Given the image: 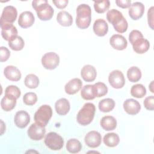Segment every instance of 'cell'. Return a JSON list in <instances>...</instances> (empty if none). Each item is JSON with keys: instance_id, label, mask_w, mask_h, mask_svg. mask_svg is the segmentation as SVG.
<instances>
[{"instance_id": "obj_27", "label": "cell", "mask_w": 154, "mask_h": 154, "mask_svg": "<svg viewBox=\"0 0 154 154\" xmlns=\"http://www.w3.org/2000/svg\"><path fill=\"white\" fill-rule=\"evenodd\" d=\"M104 144L111 147H115L117 146L120 141V138L119 135L114 132L108 133L103 137V139Z\"/></svg>"}, {"instance_id": "obj_22", "label": "cell", "mask_w": 154, "mask_h": 154, "mask_svg": "<svg viewBox=\"0 0 154 154\" xmlns=\"http://www.w3.org/2000/svg\"><path fill=\"white\" fill-rule=\"evenodd\" d=\"M4 74L7 79L11 81H18L21 78L20 70L15 66H8L4 70Z\"/></svg>"}, {"instance_id": "obj_30", "label": "cell", "mask_w": 154, "mask_h": 154, "mask_svg": "<svg viewBox=\"0 0 154 154\" xmlns=\"http://www.w3.org/2000/svg\"><path fill=\"white\" fill-rule=\"evenodd\" d=\"M127 77L128 79L132 82H137L141 78V72L138 67L136 66H132L128 70Z\"/></svg>"}, {"instance_id": "obj_26", "label": "cell", "mask_w": 154, "mask_h": 154, "mask_svg": "<svg viewBox=\"0 0 154 154\" xmlns=\"http://www.w3.org/2000/svg\"><path fill=\"white\" fill-rule=\"evenodd\" d=\"M16 100L17 99L12 96L5 94L1 102V108L5 111L12 110L16 106Z\"/></svg>"}, {"instance_id": "obj_29", "label": "cell", "mask_w": 154, "mask_h": 154, "mask_svg": "<svg viewBox=\"0 0 154 154\" xmlns=\"http://www.w3.org/2000/svg\"><path fill=\"white\" fill-rule=\"evenodd\" d=\"M81 149L82 144L78 140L75 138H71L67 141L66 144V149L70 153H78L81 151Z\"/></svg>"}, {"instance_id": "obj_44", "label": "cell", "mask_w": 154, "mask_h": 154, "mask_svg": "<svg viewBox=\"0 0 154 154\" xmlns=\"http://www.w3.org/2000/svg\"><path fill=\"white\" fill-rule=\"evenodd\" d=\"M153 81H152V82H151L150 84L149 85V87H150V91H151L152 93H153V92H154V91L152 90V86H153Z\"/></svg>"}, {"instance_id": "obj_18", "label": "cell", "mask_w": 154, "mask_h": 154, "mask_svg": "<svg viewBox=\"0 0 154 154\" xmlns=\"http://www.w3.org/2000/svg\"><path fill=\"white\" fill-rule=\"evenodd\" d=\"M14 122L18 128H24L29 123L30 117L27 112L23 110L19 111L14 116Z\"/></svg>"}, {"instance_id": "obj_1", "label": "cell", "mask_w": 154, "mask_h": 154, "mask_svg": "<svg viewBox=\"0 0 154 154\" xmlns=\"http://www.w3.org/2000/svg\"><path fill=\"white\" fill-rule=\"evenodd\" d=\"M129 40L132 45L133 50L137 54H144L149 49V42L144 38L143 34L138 30H132L129 35Z\"/></svg>"}, {"instance_id": "obj_13", "label": "cell", "mask_w": 154, "mask_h": 154, "mask_svg": "<svg viewBox=\"0 0 154 154\" xmlns=\"http://www.w3.org/2000/svg\"><path fill=\"white\" fill-rule=\"evenodd\" d=\"M0 25L2 29L1 35L4 40L9 42L17 36V29L13 24L5 23Z\"/></svg>"}, {"instance_id": "obj_16", "label": "cell", "mask_w": 154, "mask_h": 154, "mask_svg": "<svg viewBox=\"0 0 154 154\" xmlns=\"http://www.w3.org/2000/svg\"><path fill=\"white\" fill-rule=\"evenodd\" d=\"M123 108L126 112L130 115L138 114L141 109L140 103L134 99H128L123 102Z\"/></svg>"}, {"instance_id": "obj_19", "label": "cell", "mask_w": 154, "mask_h": 154, "mask_svg": "<svg viewBox=\"0 0 154 154\" xmlns=\"http://www.w3.org/2000/svg\"><path fill=\"white\" fill-rule=\"evenodd\" d=\"M81 75L82 79L86 82H93L95 80L97 72L93 66L85 65L81 71Z\"/></svg>"}, {"instance_id": "obj_35", "label": "cell", "mask_w": 154, "mask_h": 154, "mask_svg": "<svg viewBox=\"0 0 154 154\" xmlns=\"http://www.w3.org/2000/svg\"><path fill=\"white\" fill-rule=\"evenodd\" d=\"M81 97L85 100H93L96 97L94 94L93 85H84L81 91Z\"/></svg>"}, {"instance_id": "obj_11", "label": "cell", "mask_w": 154, "mask_h": 154, "mask_svg": "<svg viewBox=\"0 0 154 154\" xmlns=\"http://www.w3.org/2000/svg\"><path fill=\"white\" fill-rule=\"evenodd\" d=\"M27 133L28 137L31 140L35 141L41 140L46 133L45 126H42L37 123H32L29 127Z\"/></svg>"}, {"instance_id": "obj_15", "label": "cell", "mask_w": 154, "mask_h": 154, "mask_svg": "<svg viewBox=\"0 0 154 154\" xmlns=\"http://www.w3.org/2000/svg\"><path fill=\"white\" fill-rule=\"evenodd\" d=\"M144 12V5L140 2L132 4L129 9V15L133 20H138L141 18Z\"/></svg>"}, {"instance_id": "obj_40", "label": "cell", "mask_w": 154, "mask_h": 154, "mask_svg": "<svg viewBox=\"0 0 154 154\" xmlns=\"http://www.w3.org/2000/svg\"><path fill=\"white\" fill-rule=\"evenodd\" d=\"M154 97L153 96H150L147 97L144 100V107L150 111H153L154 109Z\"/></svg>"}, {"instance_id": "obj_43", "label": "cell", "mask_w": 154, "mask_h": 154, "mask_svg": "<svg viewBox=\"0 0 154 154\" xmlns=\"http://www.w3.org/2000/svg\"><path fill=\"white\" fill-rule=\"evenodd\" d=\"M52 2L55 4V5L58 8L63 9L67 6L69 1L68 0H57V1H52Z\"/></svg>"}, {"instance_id": "obj_3", "label": "cell", "mask_w": 154, "mask_h": 154, "mask_svg": "<svg viewBox=\"0 0 154 154\" xmlns=\"http://www.w3.org/2000/svg\"><path fill=\"white\" fill-rule=\"evenodd\" d=\"M91 10L90 7L85 4H82L76 8V24L79 28L86 29L91 23Z\"/></svg>"}, {"instance_id": "obj_28", "label": "cell", "mask_w": 154, "mask_h": 154, "mask_svg": "<svg viewBox=\"0 0 154 154\" xmlns=\"http://www.w3.org/2000/svg\"><path fill=\"white\" fill-rule=\"evenodd\" d=\"M99 109L103 112H108L112 111L115 106V102L111 98L102 99L99 102Z\"/></svg>"}, {"instance_id": "obj_17", "label": "cell", "mask_w": 154, "mask_h": 154, "mask_svg": "<svg viewBox=\"0 0 154 154\" xmlns=\"http://www.w3.org/2000/svg\"><path fill=\"white\" fill-rule=\"evenodd\" d=\"M111 46L115 49L122 51L126 48L128 42L126 39L120 34H114L109 39Z\"/></svg>"}, {"instance_id": "obj_2", "label": "cell", "mask_w": 154, "mask_h": 154, "mask_svg": "<svg viewBox=\"0 0 154 154\" xmlns=\"http://www.w3.org/2000/svg\"><path fill=\"white\" fill-rule=\"evenodd\" d=\"M106 19L112 25L117 32L123 33L126 31L128 26V22L119 10L116 9L109 10L106 13Z\"/></svg>"}, {"instance_id": "obj_33", "label": "cell", "mask_w": 154, "mask_h": 154, "mask_svg": "<svg viewBox=\"0 0 154 154\" xmlns=\"http://www.w3.org/2000/svg\"><path fill=\"white\" fill-rule=\"evenodd\" d=\"M25 45V42L20 36H16L8 42L9 47L13 51H18L22 50Z\"/></svg>"}, {"instance_id": "obj_37", "label": "cell", "mask_w": 154, "mask_h": 154, "mask_svg": "<svg viewBox=\"0 0 154 154\" xmlns=\"http://www.w3.org/2000/svg\"><path fill=\"white\" fill-rule=\"evenodd\" d=\"M23 101L27 105H33L37 101V94L33 92L26 93L23 97Z\"/></svg>"}, {"instance_id": "obj_31", "label": "cell", "mask_w": 154, "mask_h": 154, "mask_svg": "<svg viewBox=\"0 0 154 154\" xmlns=\"http://www.w3.org/2000/svg\"><path fill=\"white\" fill-rule=\"evenodd\" d=\"M93 87L95 97H100L106 95L108 93V88L106 85L103 82H96L93 85Z\"/></svg>"}, {"instance_id": "obj_32", "label": "cell", "mask_w": 154, "mask_h": 154, "mask_svg": "<svg viewBox=\"0 0 154 154\" xmlns=\"http://www.w3.org/2000/svg\"><path fill=\"white\" fill-rule=\"evenodd\" d=\"M131 94L133 97L137 98H142L146 94V89L143 85L137 84L131 87Z\"/></svg>"}, {"instance_id": "obj_8", "label": "cell", "mask_w": 154, "mask_h": 154, "mask_svg": "<svg viewBox=\"0 0 154 154\" xmlns=\"http://www.w3.org/2000/svg\"><path fill=\"white\" fill-rule=\"evenodd\" d=\"M60 63V57L58 54L55 52H47L43 55L42 58V66L46 69H55Z\"/></svg>"}, {"instance_id": "obj_9", "label": "cell", "mask_w": 154, "mask_h": 154, "mask_svg": "<svg viewBox=\"0 0 154 154\" xmlns=\"http://www.w3.org/2000/svg\"><path fill=\"white\" fill-rule=\"evenodd\" d=\"M17 16L16 8L11 5L6 6L2 13L0 19V25L5 23L13 24L16 20Z\"/></svg>"}, {"instance_id": "obj_23", "label": "cell", "mask_w": 154, "mask_h": 154, "mask_svg": "<svg viewBox=\"0 0 154 154\" xmlns=\"http://www.w3.org/2000/svg\"><path fill=\"white\" fill-rule=\"evenodd\" d=\"M55 108L58 114L61 116L66 115L70 110V103L66 98H61L55 102Z\"/></svg>"}, {"instance_id": "obj_42", "label": "cell", "mask_w": 154, "mask_h": 154, "mask_svg": "<svg viewBox=\"0 0 154 154\" xmlns=\"http://www.w3.org/2000/svg\"><path fill=\"white\" fill-rule=\"evenodd\" d=\"M116 3L119 7L122 8H126L130 7L131 5V1L129 0H117Z\"/></svg>"}, {"instance_id": "obj_41", "label": "cell", "mask_w": 154, "mask_h": 154, "mask_svg": "<svg viewBox=\"0 0 154 154\" xmlns=\"http://www.w3.org/2000/svg\"><path fill=\"white\" fill-rule=\"evenodd\" d=\"M148 23L152 29H153V7H151L147 12Z\"/></svg>"}, {"instance_id": "obj_14", "label": "cell", "mask_w": 154, "mask_h": 154, "mask_svg": "<svg viewBox=\"0 0 154 154\" xmlns=\"http://www.w3.org/2000/svg\"><path fill=\"white\" fill-rule=\"evenodd\" d=\"M35 21V18L32 13L29 11L22 12L18 19L19 25L23 28H27L31 26Z\"/></svg>"}, {"instance_id": "obj_38", "label": "cell", "mask_w": 154, "mask_h": 154, "mask_svg": "<svg viewBox=\"0 0 154 154\" xmlns=\"http://www.w3.org/2000/svg\"><path fill=\"white\" fill-rule=\"evenodd\" d=\"M5 94L6 95H10L12 96L16 99H18L20 94L21 92L20 89L16 85H8L5 90Z\"/></svg>"}, {"instance_id": "obj_7", "label": "cell", "mask_w": 154, "mask_h": 154, "mask_svg": "<svg viewBox=\"0 0 154 154\" xmlns=\"http://www.w3.org/2000/svg\"><path fill=\"white\" fill-rule=\"evenodd\" d=\"M45 145L52 150H59L64 145V140L57 133L51 132L45 138Z\"/></svg>"}, {"instance_id": "obj_20", "label": "cell", "mask_w": 154, "mask_h": 154, "mask_svg": "<svg viewBox=\"0 0 154 154\" xmlns=\"http://www.w3.org/2000/svg\"><path fill=\"white\" fill-rule=\"evenodd\" d=\"M82 82L79 78H73L70 80L65 85L64 90L68 94H75L81 88Z\"/></svg>"}, {"instance_id": "obj_10", "label": "cell", "mask_w": 154, "mask_h": 154, "mask_svg": "<svg viewBox=\"0 0 154 154\" xmlns=\"http://www.w3.org/2000/svg\"><path fill=\"white\" fill-rule=\"evenodd\" d=\"M108 81L111 87L117 89L122 88L125 84L124 75L119 70H114L109 74Z\"/></svg>"}, {"instance_id": "obj_6", "label": "cell", "mask_w": 154, "mask_h": 154, "mask_svg": "<svg viewBox=\"0 0 154 154\" xmlns=\"http://www.w3.org/2000/svg\"><path fill=\"white\" fill-rule=\"evenodd\" d=\"M52 116V109L48 105H42L35 112L34 119L37 124L46 126Z\"/></svg>"}, {"instance_id": "obj_39", "label": "cell", "mask_w": 154, "mask_h": 154, "mask_svg": "<svg viewBox=\"0 0 154 154\" xmlns=\"http://www.w3.org/2000/svg\"><path fill=\"white\" fill-rule=\"evenodd\" d=\"M10 52L4 46H1L0 48V61L1 62L6 61L10 57Z\"/></svg>"}, {"instance_id": "obj_12", "label": "cell", "mask_w": 154, "mask_h": 154, "mask_svg": "<svg viewBox=\"0 0 154 154\" xmlns=\"http://www.w3.org/2000/svg\"><path fill=\"white\" fill-rule=\"evenodd\" d=\"M84 141L86 145L89 147L96 148L101 144L102 136L97 131H90L85 136Z\"/></svg>"}, {"instance_id": "obj_4", "label": "cell", "mask_w": 154, "mask_h": 154, "mask_svg": "<svg viewBox=\"0 0 154 154\" xmlns=\"http://www.w3.org/2000/svg\"><path fill=\"white\" fill-rule=\"evenodd\" d=\"M32 6L41 20H49L54 15V9L47 0H34L32 2Z\"/></svg>"}, {"instance_id": "obj_21", "label": "cell", "mask_w": 154, "mask_h": 154, "mask_svg": "<svg viewBox=\"0 0 154 154\" xmlns=\"http://www.w3.org/2000/svg\"><path fill=\"white\" fill-rule=\"evenodd\" d=\"M94 32L99 37L105 35L108 31V25L106 21L102 19H98L95 20L93 26Z\"/></svg>"}, {"instance_id": "obj_24", "label": "cell", "mask_w": 154, "mask_h": 154, "mask_svg": "<svg viewBox=\"0 0 154 154\" xmlns=\"http://www.w3.org/2000/svg\"><path fill=\"white\" fill-rule=\"evenodd\" d=\"M100 124L104 130L112 131L117 126V120L111 116H106L101 119Z\"/></svg>"}, {"instance_id": "obj_5", "label": "cell", "mask_w": 154, "mask_h": 154, "mask_svg": "<svg viewBox=\"0 0 154 154\" xmlns=\"http://www.w3.org/2000/svg\"><path fill=\"white\" fill-rule=\"evenodd\" d=\"M95 111L96 108L93 103L90 102L85 103L77 114L78 123L82 126L89 125L94 118Z\"/></svg>"}, {"instance_id": "obj_25", "label": "cell", "mask_w": 154, "mask_h": 154, "mask_svg": "<svg viewBox=\"0 0 154 154\" xmlns=\"http://www.w3.org/2000/svg\"><path fill=\"white\" fill-rule=\"evenodd\" d=\"M57 20L60 25L63 26H70L73 23L72 16L66 11H60L57 16Z\"/></svg>"}, {"instance_id": "obj_34", "label": "cell", "mask_w": 154, "mask_h": 154, "mask_svg": "<svg viewBox=\"0 0 154 154\" xmlns=\"http://www.w3.org/2000/svg\"><path fill=\"white\" fill-rule=\"evenodd\" d=\"M24 83L25 86L29 88H35L39 84V79L34 74H29L26 76Z\"/></svg>"}, {"instance_id": "obj_36", "label": "cell", "mask_w": 154, "mask_h": 154, "mask_svg": "<svg viewBox=\"0 0 154 154\" xmlns=\"http://www.w3.org/2000/svg\"><path fill=\"white\" fill-rule=\"evenodd\" d=\"M110 5L109 1H94V8L95 11L98 13H103L108 10Z\"/></svg>"}]
</instances>
